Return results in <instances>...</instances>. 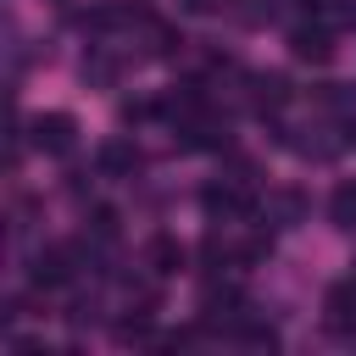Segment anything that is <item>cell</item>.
Instances as JSON below:
<instances>
[{"label":"cell","instance_id":"6","mask_svg":"<svg viewBox=\"0 0 356 356\" xmlns=\"http://www.w3.org/2000/svg\"><path fill=\"white\" fill-rule=\"evenodd\" d=\"M95 167H100L106 178H134V172H139V145H128V139H106L100 156H95Z\"/></svg>","mask_w":356,"mask_h":356},{"label":"cell","instance_id":"9","mask_svg":"<svg viewBox=\"0 0 356 356\" xmlns=\"http://www.w3.org/2000/svg\"><path fill=\"white\" fill-rule=\"evenodd\" d=\"M284 100H289V78H284V72L256 78V111H261V117H267V111H284Z\"/></svg>","mask_w":356,"mask_h":356},{"label":"cell","instance_id":"2","mask_svg":"<svg viewBox=\"0 0 356 356\" xmlns=\"http://www.w3.org/2000/svg\"><path fill=\"white\" fill-rule=\"evenodd\" d=\"M72 134H78V122H72L67 111L33 117V150H44V156H67V150H72Z\"/></svg>","mask_w":356,"mask_h":356},{"label":"cell","instance_id":"1","mask_svg":"<svg viewBox=\"0 0 356 356\" xmlns=\"http://www.w3.org/2000/svg\"><path fill=\"white\" fill-rule=\"evenodd\" d=\"M289 56L312 61V67H328L334 61V33L317 28V22H300V28H289Z\"/></svg>","mask_w":356,"mask_h":356},{"label":"cell","instance_id":"8","mask_svg":"<svg viewBox=\"0 0 356 356\" xmlns=\"http://www.w3.org/2000/svg\"><path fill=\"white\" fill-rule=\"evenodd\" d=\"M328 222H334V228H356V178L334 184V195H328Z\"/></svg>","mask_w":356,"mask_h":356},{"label":"cell","instance_id":"10","mask_svg":"<svg viewBox=\"0 0 356 356\" xmlns=\"http://www.w3.org/2000/svg\"><path fill=\"white\" fill-rule=\"evenodd\" d=\"M228 0H189V11H222Z\"/></svg>","mask_w":356,"mask_h":356},{"label":"cell","instance_id":"3","mask_svg":"<svg viewBox=\"0 0 356 356\" xmlns=\"http://www.w3.org/2000/svg\"><path fill=\"white\" fill-rule=\"evenodd\" d=\"M200 206H206V217H250L256 211L245 184H211V189H200Z\"/></svg>","mask_w":356,"mask_h":356},{"label":"cell","instance_id":"12","mask_svg":"<svg viewBox=\"0 0 356 356\" xmlns=\"http://www.w3.org/2000/svg\"><path fill=\"white\" fill-rule=\"evenodd\" d=\"M306 6H328V0H306Z\"/></svg>","mask_w":356,"mask_h":356},{"label":"cell","instance_id":"5","mask_svg":"<svg viewBox=\"0 0 356 356\" xmlns=\"http://www.w3.org/2000/svg\"><path fill=\"white\" fill-rule=\"evenodd\" d=\"M28 278H33V289H61V284L72 278V250H67V245H56V250H39Z\"/></svg>","mask_w":356,"mask_h":356},{"label":"cell","instance_id":"7","mask_svg":"<svg viewBox=\"0 0 356 356\" xmlns=\"http://www.w3.org/2000/svg\"><path fill=\"white\" fill-rule=\"evenodd\" d=\"M145 261H150V273H161V278H167V273H178V267H184V245H178L172 234H156V239L145 245Z\"/></svg>","mask_w":356,"mask_h":356},{"label":"cell","instance_id":"11","mask_svg":"<svg viewBox=\"0 0 356 356\" xmlns=\"http://www.w3.org/2000/svg\"><path fill=\"white\" fill-rule=\"evenodd\" d=\"M345 145H356V117H350V122H345Z\"/></svg>","mask_w":356,"mask_h":356},{"label":"cell","instance_id":"4","mask_svg":"<svg viewBox=\"0 0 356 356\" xmlns=\"http://www.w3.org/2000/svg\"><path fill=\"white\" fill-rule=\"evenodd\" d=\"M323 323H328L334 334H356V278H350V284H334V289L323 295Z\"/></svg>","mask_w":356,"mask_h":356},{"label":"cell","instance_id":"13","mask_svg":"<svg viewBox=\"0 0 356 356\" xmlns=\"http://www.w3.org/2000/svg\"><path fill=\"white\" fill-rule=\"evenodd\" d=\"M350 278H356V261H350Z\"/></svg>","mask_w":356,"mask_h":356}]
</instances>
